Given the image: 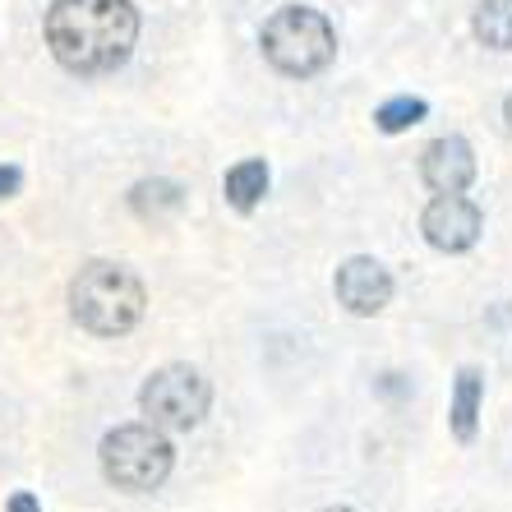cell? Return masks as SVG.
Here are the masks:
<instances>
[{
	"mask_svg": "<svg viewBox=\"0 0 512 512\" xmlns=\"http://www.w3.org/2000/svg\"><path fill=\"white\" fill-rule=\"evenodd\" d=\"M139 42V10L130 0H51L47 47L70 74H111Z\"/></svg>",
	"mask_w": 512,
	"mask_h": 512,
	"instance_id": "cell-1",
	"label": "cell"
},
{
	"mask_svg": "<svg viewBox=\"0 0 512 512\" xmlns=\"http://www.w3.org/2000/svg\"><path fill=\"white\" fill-rule=\"evenodd\" d=\"M143 305H148L143 282L125 263L93 259L70 282V314L93 337H125L143 319Z\"/></svg>",
	"mask_w": 512,
	"mask_h": 512,
	"instance_id": "cell-2",
	"label": "cell"
},
{
	"mask_svg": "<svg viewBox=\"0 0 512 512\" xmlns=\"http://www.w3.org/2000/svg\"><path fill=\"white\" fill-rule=\"evenodd\" d=\"M263 56L277 74L286 79H314L333 65L337 56V33L319 10L305 5H286L263 24Z\"/></svg>",
	"mask_w": 512,
	"mask_h": 512,
	"instance_id": "cell-3",
	"label": "cell"
},
{
	"mask_svg": "<svg viewBox=\"0 0 512 512\" xmlns=\"http://www.w3.org/2000/svg\"><path fill=\"white\" fill-rule=\"evenodd\" d=\"M97 462H102V476H107L116 489L148 494V489H157L171 476L176 448H171V439L157 425H120L102 439Z\"/></svg>",
	"mask_w": 512,
	"mask_h": 512,
	"instance_id": "cell-4",
	"label": "cell"
},
{
	"mask_svg": "<svg viewBox=\"0 0 512 512\" xmlns=\"http://www.w3.org/2000/svg\"><path fill=\"white\" fill-rule=\"evenodd\" d=\"M208 402H213V388L190 365H167V370L148 374V383L139 388V411L162 434H190L194 425H203Z\"/></svg>",
	"mask_w": 512,
	"mask_h": 512,
	"instance_id": "cell-5",
	"label": "cell"
},
{
	"mask_svg": "<svg viewBox=\"0 0 512 512\" xmlns=\"http://www.w3.org/2000/svg\"><path fill=\"white\" fill-rule=\"evenodd\" d=\"M480 227H485V217H480V208L471 199H462V194H439V199L420 213V231H425V240L439 254L471 250L480 240Z\"/></svg>",
	"mask_w": 512,
	"mask_h": 512,
	"instance_id": "cell-6",
	"label": "cell"
},
{
	"mask_svg": "<svg viewBox=\"0 0 512 512\" xmlns=\"http://www.w3.org/2000/svg\"><path fill=\"white\" fill-rule=\"evenodd\" d=\"M333 291L351 314L370 319V314H379L383 305L393 300V273H388L379 259H370V254H356V259H346L342 268H337Z\"/></svg>",
	"mask_w": 512,
	"mask_h": 512,
	"instance_id": "cell-7",
	"label": "cell"
},
{
	"mask_svg": "<svg viewBox=\"0 0 512 512\" xmlns=\"http://www.w3.org/2000/svg\"><path fill=\"white\" fill-rule=\"evenodd\" d=\"M420 180L434 194H462L476 180V153L462 134H443L420 153Z\"/></svg>",
	"mask_w": 512,
	"mask_h": 512,
	"instance_id": "cell-8",
	"label": "cell"
},
{
	"mask_svg": "<svg viewBox=\"0 0 512 512\" xmlns=\"http://www.w3.org/2000/svg\"><path fill=\"white\" fill-rule=\"evenodd\" d=\"M480 402H485V374L480 370H457L453 383V406H448V420H453L457 443H471L480 429Z\"/></svg>",
	"mask_w": 512,
	"mask_h": 512,
	"instance_id": "cell-9",
	"label": "cell"
},
{
	"mask_svg": "<svg viewBox=\"0 0 512 512\" xmlns=\"http://www.w3.org/2000/svg\"><path fill=\"white\" fill-rule=\"evenodd\" d=\"M222 190H227V203L236 213H254L259 199L268 194V162H263V157L236 162V167L227 171V180H222Z\"/></svg>",
	"mask_w": 512,
	"mask_h": 512,
	"instance_id": "cell-10",
	"label": "cell"
},
{
	"mask_svg": "<svg viewBox=\"0 0 512 512\" xmlns=\"http://www.w3.org/2000/svg\"><path fill=\"white\" fill-rule=\"evenodd\" d=\"M180 203H185V190L176 180H139L130 190V208L143 222H162V217L180 213Z\"/></svg>",
	"mask_w": 512,
	"mask_h": 512,
	"instance_id": "cell-11",
	"label": "cell"
},
{
	"mask_svg": "<svg viewBox=\"0 0 512 512\" xmlns=\"http://www.w3.org/2000/svg\"><path fill=\"white\" fill-rule=\"evenodd\" d=\"M471 33L489 51H512V0H480L471 14Z\"/></svg>",
	"mask_w": 512,
	"mask_h": 512,
	"instance_id": "cell-12",
	"label": "cell"
},
{
	"mask_svg": "<svg viewBox=\"0 0 512 512\" xmlns=\"http://www.w3.org/2000/svg\"><path fill=\"white\" fill-rule=\"evenodd\" d=\"M425 116H429V102H425V97H388V102L374 111V130L402 134V130H411V125H420Z\"/></svg>",
	"mask_w": 512,
	"mask_h": 512,
	"instance_id": "cell-13",
	"label": "cell"
},
{
	"mask_svg": "<svg viewBox=\"0 0 512 512\" xmlns=\"http://www.w3.org/2000/svg\"><path fill=\"white\" fill-rule=\"evenodd\" d=\"M19 185H24V171H19V167H0V199H14V194H19Z\"/></svg>",
	"mask_w": 512,
	"mask_h": 512,
	"instance_id": "cell-14",
	"label": "cell"
},
{
	"mask_svg": "<svg viewBox=\"0 0 512 512\" xmlns=\"http://www.w3.org/2000/svg\"><path fill=\"white\" fill-rule=\"evenodd\" d=\"M5 512H42V503L28 494V489H19V494H10V503H5Z\"/></svg>",
	"mask_w": 512,
	"mask_h": 512,
	"instance_id": "cell-15",
	"label": "cell"
},
{
	"mask_svg": "<svg viewBox=\"0 0 512 512\" xmlns=\"http://www.w3.org/2000/svg\"><path fill=\"white\" fill-rule=\"evenodd\" d=\"M503 120H508V134H512V93H508V102H503Z\"/></svg>",
	"mask_w": 512,
	"mask_h": 512,
	"instance_id": "cell-16",
	"label": "cell"
},
{
	"mask_svg": "<svg viewBox=\"0 0 512 512\" xmlns=\"http://www.w3.org/2000/svg\"><path fill=\"white\" fill-rule=\"evenodd\" d=\"M323 512H351V508H323Z\"/></svg>",
	"mask_w": 512,
	"mask_h": 512,
	"instance_id": "cell-17",
	"label": "cell"
}]
</instances>
